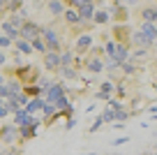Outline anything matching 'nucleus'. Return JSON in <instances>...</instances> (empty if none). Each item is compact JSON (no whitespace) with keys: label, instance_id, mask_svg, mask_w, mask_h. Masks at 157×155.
Wrapping results in <instances>:
<instances>
[{"label":"nucleus","instance_id":"1","mask_svg":"<svg viewBox=\"0 0 157 155\" xmlns=\"http://www.w3.org/2000/svg\"><path fill=\"white\" fill-rule=\"evenodd\" d=\"M109 54L113 56L116 63H120V60H125V56H127V49L125 46H116V44H109Z\"/></svg>","mask_w":157,"mask_h":155},{"label":"nucleus","instance_id":"2","mask_svg":"<svg viewBox=\"0 0 157 155\" xmlns=\"http://www.w3.org/2000/svg\"><path fill=\"white\" fill-rule=\"evenodd\" d=\"M63 100V88L60 86H51L49 88V102H58Z\"/></svg>","mask_w":157,"mask_h":155},{"label":"nucleus","instance_id":"3","mask_svg":"<svg viewBox=\"0 0 157 155\" xmlns=\"http://www.w3.org/2000/svg\"><path fill=\"white\" fill-rule=\"evenodd\" d=\"M16 123H19V125H23V127H28L30 123H35V121L30 118L28 111H19V113H16Z\"/></svg>","mask_w":157,"mask_h":155},{"label":"nucleus","instance_id":"4","mask_svg":"<svg viewBox=\"0 0 157 155\" xmlns=\"http://www.w3.org/2000/svg\"><path fill=\"white\" fill-rule=\"evenodd\" d=\"M23 37H37V26L35 23H25L23 26Z\"/></svg>","mask_w":157,"mask_h":155},{"label":"nucleus","instance_id":"5","mask_svg":"<svg viewBox=\"0 0 157 155\" xmlns=\"http://www.w3.org/2000/svg\"><path fill=\"white\" fill-rule=\"evenodd\" d=\"M143 35H146L148 39H155V35H157L155 26H152V23H146V26H143Z\"/></svg>","mask_w":157,"mask_h":155},{"label":"nucleus","instance_id":"6","mask_svg":"<svg viewBox=\"0 0 157 155\" xmlns=\"http://www.w3.org/2000/svg\"><path fill=\"white\" fill-rule=\"evenodd\" d=\"M44 35H46V39H49V46L58 49V37H56V33H53V30H44Z\"/></svg>","mask_w":157,"mask_h":155},{"label":"nucleus","instance_id":"7","mask_svg":"<svg viewBox=\"0 0 157 155\" xmlns=\"http://www.w3.org/2000/svg\"><path fill=\"white\" fill-rule=\"evenodd\" d=\"M2 139H5V141H14L16 139L14 127H5V130H2Z\"/></svg>","mask_w":157,"mask_h":155},{"label":"nucleus","instance_id":"8","mask_svg":"<svg viewBox=\"0 0 157 155\" xmlns=\"http://www.w3.org/2000/svg\"><path fill=\"white\" fill-rule=\"evenodd\" d=\"M39 109H44V102H42V100L28 102V111H39Z\"/></svg>","mask_w":157,"mask_h":155},{"label":"nucleus","instance_id":"9","mask_svg":"<svg viewBox=\"0 0 157 155\" xmlns=\"http://www.w3.org/2000/svg\"><path fill=\"white\" fill-rule=\"evenodd\" d=\"M134 42H136V44H141V46H148V44H150V39H148L143 33H139V35H134Z\"/></svg>","mask_w":157,"mask_h":155},{"label":"nucleus","instance_id":"10","mask_svg":"<svg viewBox=\"0 0 157 155\" xmlns=\"http://www.w3.org/2000/svg\"><path fill=\"white\" fill-rule=\"evenodd\" d=\"M90 14H93V5H83V7H81V14H78V19H88Z\"/></svg>","mask_w":157,"mask_h":155},{"label":"nucleus","instance_id":"11","mask_svg":"<svg viewBox=\"0 0 157 155\" xmlns=\"http://www.w3.org/2000/svg\"><path fill=\"white\" fill-rule=\"evenodd\" d=\"M58 63H60L58 56H46V67H56Z\"/></svg>","mask_w":157,"mask_h":155},{"label":"nucleus","instance_id":"12","mask_svg":"<svg viewBox=\"0 0 157 155\" xmlns=\"http://www.w3.org/2000/svg\"><path fill=\"white\" fill-rule=\"evenodd\" d=\"M51 12H53V14H60V12H63V5H60V2H51Z\"/></svg>","mask_w":157,"mask_h":155},{"label":"nucleus","instance_id":"13","mask_svg":"<svg viewBox=\"0 0 157 155\" xmlns=\"http://www.w3.org/2000/svg\"><path fill=\"white\" fill-rule=\"evenodd\" d=\"M5 30H7V35H12V37L16 35V28H14L12 23H5Z\"/></svg>","mask_w":157,"mask_h":155},{"label":"nucleus","instance_id":"14","mask_svg":"<svg viewBox=\"0 0 157 155\" xmlns=\"http://www.w3.org/2000/svg\"><path fill=\"white\" fill-rule=\"evenodd\" d=\"M157 16V10H146V19L150 21V19H155Z\"/></svg>","mask_w":157,"mask_h":155},{"label":"nucleus","instance_id":"15","mask_svg":"<svg viewBox=\"0 0 157 155\" xmlns=\"http://www.w3.org/2000/svg\"><path fill=\"white\" fill-rule=\"evenodd\" d=\"M19 49H21V51H23V54H28V51H30V46H28V44L23 42V39H21V42H19Z\"/></svg>","mask_w":157,"mask_h":155},{"label":"nucleus","instance_id":"16","mask_svg":"<svg viewBox=\"0 0 157 155\" xmlns=\"http://www.w3.org/2000/svg\"><path fill=\"white\" fill-rule=\"evenodd\" d=\"M90 70H95V72L102 70V63H99V60H93V63H90Z\"/></svg>","mask_w":157,"mask_h":155},{"label":"nucleus","instance_id":"17","mask_svg":"<svg viewBox=\"0 0 157 155\" xmlns=\"http://www.w3.org/2000/svg\"><path fill=\"white\" fill-rule=\"evenodd\" d=\"M67 21H78V14L76 12H67Z\"/></svg>","mask_w":157,"mask_h":155},{"label":"nucleus","instance_id":"18","mask_svg":"<svg viewBox=\"0 0 157 155\" xmlns=\"http://www.w3.org/2000/svg\"><path fill=\"white\" fill-rule=\"evenodd\" d=\"M35 49H37V51H44V49H46V44H44V42H39V39H37V42H35Z\"/></svg>","mask_w":157,"mask_h":155},{"label":"nucleus","instance_id":"19","mask_svg":"<svg viewBox=\"0 0 157 155\" xmlns=\"http://www.w3.org/2000/svg\"><path fill=\"white\" fill-rule=\"evenodd\" d=\"M95 19L102 23V21H106V14H104V12H97V14H95Z\"/></svg>","mask_w":157,"mask_h":155},{"label":"nucleus","instance_id":"20","mask_svg":"<svg viewBox=\"0 0 157 155\" xmlns=\"http://www.w3.org/2000/svg\"><path fill=\"white\" fill-rule=\"evenodd\" d=\"M78 44H81V49L88 46V44H90V37H81V39H78Z\"/></svg>","mask_w":157,"mask_h":155},{"label":"nucleus","instance_id":"21","mask_svg":"<svg viewBox=\"0 0 157 155\" xmlns=\"http://www.w3.org/2000/svg\"><path fill=\"white\" fill-rule=\"evenodd\" d=\"M90 2H93V0H74V5H81V7H83V5H90Z\"/></svg>","mask_w":157,"mask_h":155},{"label":"nucleus","instance_id":"22","mask_svg":"<svg viewBox=\"0 0 157 155\" xmlns=\"http://www.w3.org/2000/svg\"><path fill=\"white\" fill-rule=\"evenodd\" d=\"M0 46H10V39H7V37H0Z\"/></svg>","mask_w":157,"mask_h":155},{"label":"nucleus","instance_id":"23","mask_svg":"<svg viewBox=\"0 0 157 155\" xmlns=\"http://www.w3.org/2000/svg\"><path fill=\"white\" fill-rule=\"evenodd\" d=\"M5 113H7V109H0V118H2V116H5Z\"/></svg>","mask_w":157,"mask_h":155},{"label":"nucleus","instance_id":"24","mask_svg":"<svg viewBox=\"0 0 157 155\" xmlns=\"http://www.w3.org/2000/svg\"><path fill=\"white\" fill-rule=\"evenodd\" d=\"M0 5H2V0H0Z\"/></svg>","mask_w":157,"mask_h":155}]
</instances>
